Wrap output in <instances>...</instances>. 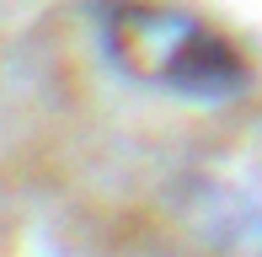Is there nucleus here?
<instances>
[{
    "mask_svg": "<svg viewBox=\"0 0 262 257\" xmlns=\"http://www.w3.org/2000/svg\"><path fill=\"white\" fill-rule=\"evenodd\" d=\"M107 43L139 80L182 97H225L246 80V59L193 11L166 0H118L107 11Z\"/></svg>",
    "mask_w": 262,
    "mask_h": 257,
    "instance_id": "nucleus-1",
    "label": "nucleus"
}]
</instances>
